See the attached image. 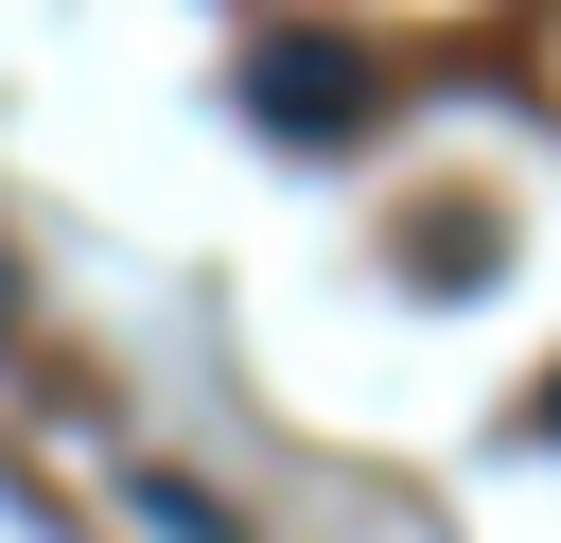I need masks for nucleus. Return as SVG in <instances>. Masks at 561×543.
<instances>
[{"label": "nucleus", "instance_id": "obj_1", "mask_svg": "<svg viewBox=\"0 0 561 543\" xmlns=\"http://www.w3.org/2000/svg\"><path fill=\"white\" fill-rule=\"evenodd\" d=\"M245 105H263V140L333 158V140L368 123V53H351V35H280V53H245Z\"/></svg>", "mask_w": 561, "mask_h": 543}, {"label": "nucleus", "instance_id": "obj_3", "mask_svg": "<svg viewBox=\"0 0 561 543\" xmlns=\"http://www.w3.org/2000/svg\"><path fill=\"white\" fill-rule=\"evenodd\" d=\"M543 438H561V385H543Z\"/></svg>", "mask_w": 561, "mask_h": 543}, {"label": "nucleus", "instance_id": "obj_2", "mask_svg": "<svg viewBox=\"0 0 561 543\" xmlns=\"http://www.w3.org/2000/svg\"><path fill=\"white\" fill-rule=\"evenodd\" d=\"M123 525H140V543H245V525H228L193 473H123Z\"/></svg>", "mask_w": 561, "mask_h": 543}]
</instances>
